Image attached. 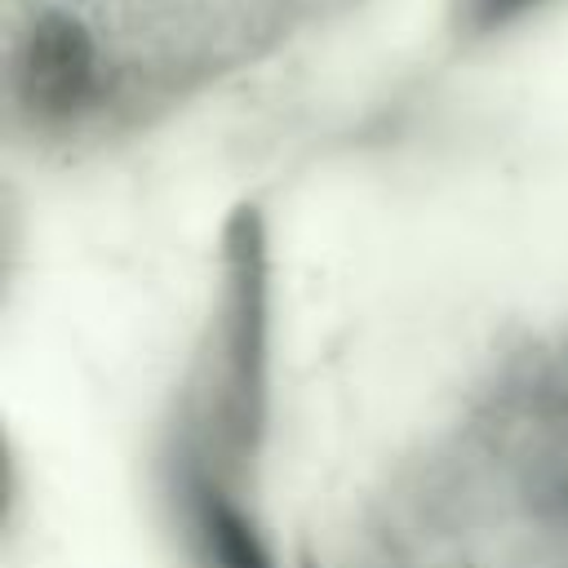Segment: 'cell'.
<instances>
[{
	"label": "cell",
	"mask_w": 568,
	"mask_h": 568,
	"mask_svg": "<svg viewBox=\"0 0 568 568\" xmlns=\"http://www.w3.org/2000/svg\"><path fill=\"white\" fill-rule=\"evenodd\" d=\"M532 4H541V0H466L462 13H466V22H470L475 31H493V27H501V22L519 18V13H528Z\"/></svg>",
	"instance_id": "obj_3"
},
{
	"label": "cell",
	"mask_w": 568,
	"mask_h": 568,
	"mask_svg": "<svg viewBox=\"0 0 568 568\" xmlns=\"http://www.w3.org/2000/svg\"><path fill=\"white\" fill-rule=\"evenodd\" d=\"M93 89V40L71 13H40L18 53V93L44 115L62 120L84 106Z\"/></svg>",
	"instance_id": "obj_1"
},
{
	"label": "cell",
	"mask_w": 568,
	"mask_h": 568,
	"mask_svg": "<svg viewBox=\"0 0 568 568\" xmlns=\"http://www.w3.org/2000/svg\"><path fill=\"white\" fill-rule=\"evenodd\" d=\"M195 532L213 568H271L248 519L209 488L195 493Z\"/></svg>",
	"instance_id": "obj_2"
}]
</instances>
